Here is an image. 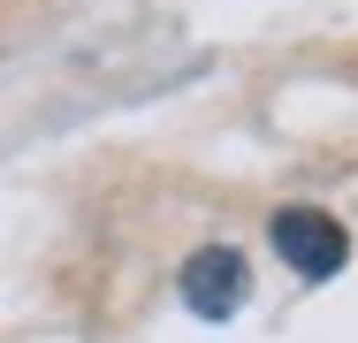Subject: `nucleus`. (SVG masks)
Returning a JSON list of instances; mask_svg holds the SVG:
<instances>
[{
	"mask_svg": "<svg viewBox=\"0 0 358 343\" xmlns=\"http://www.w3.org/2000/svg\"><path fill=\"white\" fill-rule=\"evenodd\" d=\"M267 237H275V252H282L305 282H328V274H343V260H351L343 221L320 214V206H282V214L267 221Z\"/></svg>",
	"mask_w": 358,
	"mask_h": 343,
	"instance_id": "1",
	"label": "nucleus"
},
{
	"mask_svg": "<svg viewBox=\"0 0 358 343\" xmlns=\"http://www.w3.org/2000/svg\"><path fill=\"white\" fill-rule=\"evenodd\" d=\"M244 290H252V267H244L236 244H206V252L183 260V305H191L199 321H229V313L244 305Z\"/></svg>",
	"mask_w": 358,
	"mask_h": 343,
	"instance_id": "2",
	"label": "nucleus"
}]
</instances>
